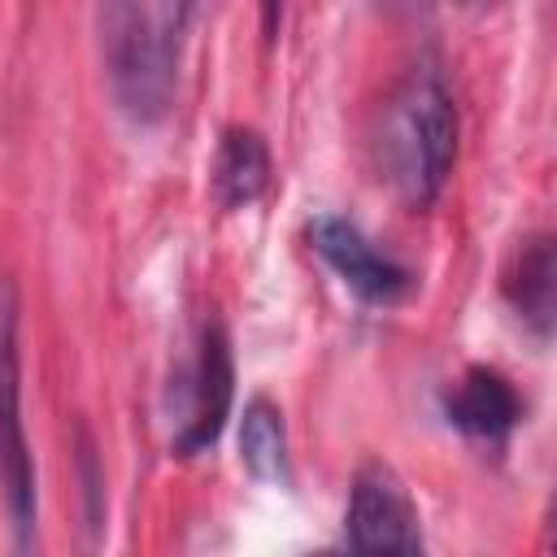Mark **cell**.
<instances>
[{"mask_svg":"<svg viewBox=\"0 0 557 557\" xmlns=\"http://www.w3.org/2000/svg\"><path fill=\"white\" fill-rule=\"evenodd\" d=\"M379 144L396 191L409 205L426 209L444 191L457 157V109L440 70H413L396 87V96L387 100Z\"/></svg>","mask_w":557,"mask_h":557,"instance_id":"6da1fadb","label":"cell"},{"mask_svg":"<svg viewBox=\"0 0 557 557\" xmlns=\"http://www.w3.org/2000/svg\"><path fill=\"white\" fill-rule=\"evenodd\" d=\"M100 61L117 109L148 126L170 113L174 100V61L170 39L152 22L144 0H96Z\"/></svg>","mask_w":557,"mask_h":557,"instance_id":"7a4b0ae2","label":"cell"},{"mask_svg":"<svg viewBox=\"0 0 557 557\" xmlns=\"http://www.w3.org/2000/svg\"><path fill=\"white\" fill-rule=\"evenodd\" d=\"M0 487L17 540L35 527V461L22 422V348H17V287L0 278Z\"/></svg>","mask_w":557,"mask_h":557,"instance_id":"3957f363","label":"cell"},{"mask_svg":"<svg viewBox=\"0 0 557 557\" xmlns=\"http://www.w3.org/2000/svg\"><path fill=\"white\" fill-rule=\"evenodd\" d=\"M348 548L352 553H422L418 505L392 466L370 461L352 479L348 496Z\"/></svg>","mask_w":557,"mask_h":557,"instance_id":"277c9868","label":"cell"},{"mask_svg":"<svg viewBox=\"0 0 557 557\" xmlns=\"http://www.w3.org/2000/svg\"><path fill=\"white\" fill-rule=\"evenodd\" d=\"M309 244L313 252L344 278V287L352 296H361L366 305H400L413 292V274L387 257L383 248H374L357 222L339 218V213H322L309 222Z\"/></svg>","mask_w":557,"mask_h":557,"instance_id":"5b68a950","label":"cell"},{"mask_svg":"<svg viewBox=\"0 0 557 557\" xmlns=\"http://www.w3.org/2000/svg\"><path fill=\"white\" fill-rule=\"evenodd\" d=\"M231 400H235V366H231V339L218 322H205L200 344H196V361L187 370V405L174 431V453L178 457H196L205 453L226 418H231Z\"/></svg>","mask_w":557,"mask_h":557,"instance_id":"8992f818","label":"cell"},{"mask_svg":"<svg viewBox=\"0 0 557 557\" xmlns=\"http://www.w3.org/2000/svg\"><path fill=\"white\" fill-rule=\"evenodd\" d=\"M444 413L457 431L474 440H505L522 422V396L500 370L470 366L457 379V387L444 396Z\"/></svg>","mask_w":557,"mask_h":557,"instance_id":"52a82bcc","label":"cell"},{"mask_svg":"<svg viewBox=\"0 0 557 557\" xmlns=\"http://www.w3.org/2000/svg\"><path fill=\"white\" fill-rule=\"evenodd\" d=\"M500 292L535 335H548V326H553V239L544 231L527 235L513 248V257L500 274Z\"/></svg>","mask_w":557,"mask_h":557,"instance_id":"ba28073f","label":"cell"},{"mask_svg":"<svg viewBox=\"0 0 557 557\" xmlns=\"http://www.w3.org/2000/svg\"><path fill=\"white\" fill-rule=\"evenodd\" d=\"M270 148L257 131L248 126H231L218 144V157H213V196L222 209H244L252 200L265 196L270 187Z\"/></svg>","mask_w":557,"mask_h":557,"instance_id":"9c48e42d","label":"cell"},{"mask_svg":"<svg viewBox=\"0 0 557 557\" xmlns=\"http://www.w3.org/2000/svg\"><path fill=\"white\" fill-rule=\"evenodd\" d=\"M239 461L252 479L287 483V426L274 400L252 396L239 418Z\"/></svg>","mask_w":557,"mask_h":557,"instance_id":"30bf717a","label":"cell"},{"mask_svg":"<svg viewBox=\"0 0 557 557\" xmlns=\"http://www.w3.org/2000/svg\"><path fill=\"white\" fill-rule=\"evenodd\" d=\"M200 0H165V35H178L187 30V22L196 17Z\"/></svg>","mask_w":557,"mask_h":557,"instance_id":"8fae6325","label":"cell"},{"mask_svg":"<svg viewBox=\"0 0 557 557\" xmlns=\"http://www.w3.org/2000/svg\"><path fill=\"white\" fill-rule=\"evenodd\" d=\"M278 17H283V0H261V30H265V39L278 35Z\"/></svg>","mask_w":557,"mask_h":557,"instance_id":"7c38bea8","label":"cell"}]
</instances>
